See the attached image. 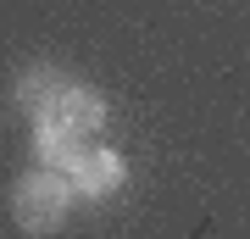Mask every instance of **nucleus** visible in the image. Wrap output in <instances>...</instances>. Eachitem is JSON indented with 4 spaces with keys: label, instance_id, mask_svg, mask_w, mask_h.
<instances>
[{
    "label": "nucleus",
    "instance_id": "7ed1b4c3",
    "mask_svg": "<svg viewBox=\"0 0 250 239\" xmlns=\"http://www.w3.org/2000/svg\"><path fill=\"white\" fill-rule=\"evenodd\" d=\"M83 151H89V145H83V133H72L67 123H56V117H34V167L72 173Z\"/></svg>",
    "mask_w": 250,
    "mask_h": 239
},
{
    "label": "nucleus",
    "instance_id": "f03ea898",
    "mask_svg": "<svg viewBox=\"0 0 250 239\" xmlns=\"http://www.w3.org/2000/svg\"><path fill=\"white\" fill-rule=\"evenodd\" d=\"M67 72H56L50 62H34V67H22L17 72V84H11V106H17L22 117H45L56 100L67 95Z\"/></svg>",
    "mask_w": 250,
    "mask_h": 239
},
{
    "label": "nucleus",
    "instance_id": "f257e3e1",
    "mask_svg": "<svg viewBox=\"0 0 250 239\" xmlns=\"http://www.w3.org/2000/svg\"><path fill=\"white\" fill-rule=\"evenodd\" d=\"M72 200H78V189H72L67 173H56V167H34V173H22L17 184H11V222H17L22 234L45 239V234H56V228L67 222Z\"/></svg>",
    "mask_w": 250,
    "mask_h": 239
},
{
    "label": "nucleus",
    "instance_id": "20e7f679",
    "mask_svg": "<svg viewBox=\"0 0 250 239\" xmlns=\"http://www.w3.org/2000/svg\"><path fill=\"white\" fill-rule=\"evenodd\" d=\"M67 178H72V189H78L83 200H106V195H117V184L128 178V167H123L117 151H83Z\"/></svg>",
    "mask_w": 250,
    "mask_h": 239
},
{
    "label": "nucleus",
    "instance_id": "39448f33",
    "mask_svg": "<svg viewBox=\"0 0 250 239\" xmlns=\"http://www.w3.org/2000/svg\"><path fill=\"white\" fill-rule=\"evenodd\" d=\"M45 117H56V123H67L72 133H83V139H89V133H100V128H106V117H111V111H106V95H100V89L67 84V95L56 100Z\"/></svg>",
    "mask_w": 250,
    "mask_h": 239
}]
</instances>
